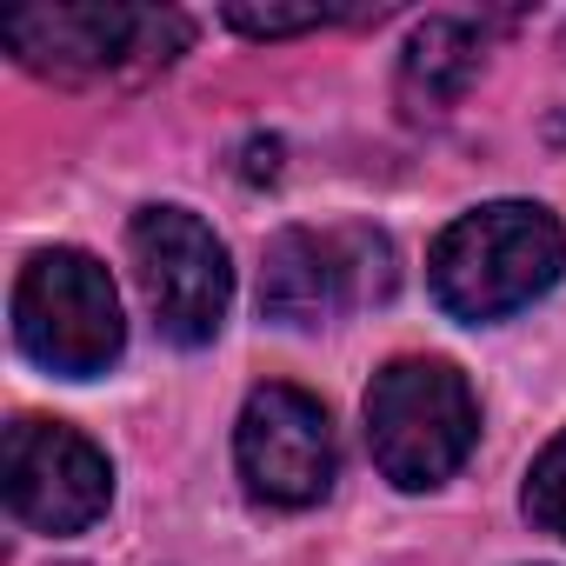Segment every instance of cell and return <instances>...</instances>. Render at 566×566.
<instances>
[{"mask_svg":"<svg viewBox=\"0 0 566 566\" xmlns=\"http://www.w3.org/2000/svg\"><path fill=\"white\" fill-rule=\"evenodd\" d=\"M566 266V233L546 207L526 200H493L460 213L440 240H433V301L453 321H506L520 307H533Z\"/></svg>","mask_w":566,"mask_h":566,"instance_id":"6da1fadb","label":"cell"},{"mask_svg":"<svg viewBox=\"0 0 566 566\" xmlns=\"http://www.w3.org/2000/svg\"><path fill=\"white\" fill-rule=\"evenodd\" d=\"M473 433H480V407L447 360H394L374 374L367 447L394 486H407V493L440 486L473 453Z\"/></svg>","mask_w":566,"mask_h":566,"instance_id":"7a4b0ae2","label":"cell"},{"mask_svg":"<svg viewBox=\"0 0 566 566\" xmlns=\"http://www.w3.org/2000/svg\"><path fill=\"white\" fill-rule=\"evenodd\" d=\"M14 340L48 374H67V380L107 374L120 360V340H127L107 266L94 253H74V247L34 253L21 287H14Z\"/></svg>","mask_w":566,"mask_h":566,"instance_id":"3957f363","label":"cell"},{"mask_svg":"<svg viewBox=\"0 0 566 566\" xmlns=\"http://www.w3.org/2000/svg\"><path fill=\"white\" fill-rule=\"evenodd\" d=\"M8 41L34 74L54 81H101L127 67H167L187 48V14L174 8H107V0H61L0 21Z\"/></svg>","mask_w":566,"mask_h":566,"instance_id":"277c9868","label":"cell"},{"mask_svg":"<svg viewBox=\"0 0 566 566\" xmlns=\"http://www.w3.org/2000/svg\"><path fill=\"white\" fill-rule=\"evenodd\" d=\"M127 247H134V273L147 287L160 334L174 347H207L227 321V301H233L227 247L213 240V227H200L180 207H147L127 227Z\"/></svg>","mask_w":566,"mask_h":566,"instance_id":"5b68a950","label":"cell"},{"mask_svg":"<svg viewBox=\"0 0 566 566\" xmlns=\"http://www.w3.org/2000/svg\"><path fill=\"white\" fill-rule=\"evenodd\" d=\"M394 287V253L380 233H307L287 227L266 247L260 266V307L287 327H314L347 301H374Z\"/></svg>","mask_w":566,"mask_h":566,"instance_id":"8992f818","label":"cell"},{"mask_svg":"<svg viewBox=\"0 0 566 566\" xmlns=\"http://www.w3.org/2000/svg\"><path fill=\"white\" fill-rule=\"evenodd\" d=\"M233 453H240V480L273 506H314L334 486L327 407L314 394L287 387V380L253 387V400L240 413V433H233Z\"/></svg>","mask_w":566,"mask_h":566,"instance_id":"52a82bcc","label":"cell"},{"mask_svg":"<svg viewBox=\"0 0 566 566\" xmlns=\"http://www.w3.org/2000/svg\"><path fill=\"white\" fill-rule=\"evenodd\" d=\"M114 473L94 440L61 420H14L8 427V506L34 533H81L107 513Z\"/></svg>","mask_w":566,"mask_h":566,"instance_id":"ba28073f","label":"cell"},{"mask_svg":"<svg viewBox=\"0 0 566 566\" xmlns=\"http://www.w3.org/2000/svg\"><path fill=\"white\" fill-rule=\"evenodd\" d=\"M473 81H480V34L467 21H427L400 54V94L420 114L453 107Z\"/></svg>","mask_w":566,"mask_h":566,"instance_id":"9c48e42d","label":"cell"},{"mask_svg":"<svg viewBox=\"0 0 566 566\" xmlns=\"http://www.w3.org/2000/svg\"><path fill=\"white\" fill-rule=\"evenodd\" d=\"M526 513L566 539V433L533 460V480H526Z\"/></svg>","mask_w":566,"mask_h":566,"instance_id":"30bf717a","label":"cell"},{"mask_svg":"<svg viewBox=\"0 0 566 566\" xmlns=\"http://www.w3.org/2000/svg\"><path fill=\"white\" fill-rule=\"evenodd\" d=\"M334 8H227V28L253 34V41H280V34H307V28H327Z\"/></svg>","mask_w":566,"mask_h":566,"instance_id":"8fae6325","label":"cell"}]
</instances>
